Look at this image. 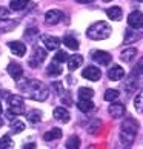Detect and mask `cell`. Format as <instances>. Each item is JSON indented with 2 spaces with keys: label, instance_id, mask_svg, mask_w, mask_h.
Instances as JSON below:
<instances>
[{
  "label": "cell",
  "instance_id": "cell-27",
  "mask_svg": "<svg viewBox=\"0 0 143 149\" xmlns=\"http://www.w3.org/2000/svg\"><path fill=\"white\" fill-rule=\"evenodd\" d=\"M119 98V91L117 89H108L105 92V100L106 102H114Z\"/></svg>",
  "mask_w": 143,
  "mask_h": 149
},
{
  "label": "cell",
  "instance_id": "cell-15",
  "mask_svg": "<svg viewBox=\"0 0 143 149\" xmlns=\"http://www.w3.org/2000/svg\"><path fill=\"white\" fill-rule=\"evenodd\" d=\"M52 115H54V118L62 121V123H68L69 121V112L65 108H56L54 112H52Z\"/></svg>",
  "mask_w": 143,
  "mask_h": 149
},
{
  "label": "cell",
  "instance_id": "cell-37",
  "mask_svg": "<svg viewBox=\"0 0 143 149\" xmlns=\"http://www.w3.org/2000/svg\"><path fill=\"white\" fill-rule=\"evenodd\" d=\"M77 3H91L92 0H75Z\"/></svg>",
  "mask_w": 143,
  "mask_h": 149
},
{
  "label": "cell",
  "instance_id": "cell-18",
  "mask_svg": "<svg viewBox=\"0 0 143 149\" xmlns=\"http://www.w3.org/2000/svg\"><path fill=\"white\" fill-rule=\"evenodd\" d=\"M135 56H137V49L135 48H126L125 51H122V54H120V58H122L123 62L129 63Z\"/></svg>",
  "mask_w": 143,
  "mask_h": 149
},
{
  "label": "cell",
  "instance_id": "cell-14",
  "mask_svg": "<svg viewBox=\"0 0 143 149\" xmlns=\"http://www.w3.org/2000/svg\"><path fill=\"white\" fill-rule=\"evenodd\" d=\"M125 106L122 103H112L111 106H109V115L114 118H122L123 115H125Z\"/></svg>",
  "mask_w": 143,
  "mask_h": 149
},
{
  "label": "cell",
  "instance_id": "cell-36",
  "mask_svg": "<svg viewBox=\"0 0 143 149\" xmlns=\"http://www.w3.org/2000/svg\"><path fill=\"white\" fill-rule=\"evenodd\" d=\"M0 15H2V17H6V15H8V9L3 8V6H0Z\"/></svg>",
  "mask_w": 143,
  "mask_h": 149
},
{
  "label": "cell",
  "instance_id": "cell-25",
  "mask_svg": "<svg viewBox=\"0 0 143 149\" xmlns=\"http://www.w3.org/2000/svg\"><path fill=\"white\" fill-rule=\"evenodd\" d=\"M17 22L15 20H0V31H9L14 29Z\"/></svg>",
  "mask_w": 143,
  "mask_h": 149
},
{
  "label": "cell",
  "instance_id": "cell-22",
  "mask_svg": "<svg viewBox=\"0 0 143 149\" xmlns=\"http://www.w3.org/2000/svg\"><path fill=\"white\" fill-rule=\"evenodd\" d=\"M62 137V129H59V128H54L51 129L49 132H46L45 135H43V139H45L46 141H51V140H57Z\"/></svg>",
  "mask_w": 143,
  "mask_h": 149
},
{
  "label": "cell",
  "instance_id": "cell-39",
  "mask_svg": "<svg viewBox=\"0 0 143 149\" xmlns=\"http://www.w3.org/2000/svg\"><path fill=\"white\" fill-rule=\"evenodd\" d=\"M2 125H3V121H2V120H0V126H2Z\"/></svg>",
  "mask_w": 143,
  "mask_h": 149
},
{
  "label": "cell",
  "instance_id": "cell-24",
  "mask_svg": "<svg viewBox=\"0 0 143 149\" xmlns=\"http://www.w3.org/2000/svg\"><path fill=\"white\" fill-rule=\"evenodd\" d=\"M23 129H25V123H23L22 120H15V118L11 120V131H13L14 134L23 132Z\"/></svg>",
  "mask_w": 143,
  "mask_h": 149
},
{
  "label": "cell",
  "instance_id": "cell-2",
  "mask_svg": "<svg viewBox=\"0 0 143 149\" xmlns=\"http://www.w3.org/2000/svg\"><path fill=\"white\" fill-rule=\"evenodd\" d=\"M139 131V125L134 118H126L120 128V140L125 146H131Z\"/></svg>",
  "mask_w": 143,
  "mask_h": 149
},
{
  "label": "cell",
  "instance_id": "cell-19",
  "mask_svg": "<svg viewBox=\"0 0 143 149\" xmlns=\"http://www.w3.org/2000/svg\"><path fill=\"white\" fill-rule=\"evenodd\" d=\"M106 15L111 20H120L122 19V15H123V13H122V8H119V6H112V8H109V9H106Z\"/></svg>",
  "mask_w": 143,
  "mask_h": 149
},
{
  "label": "cell",
  "instance_id": "cell-21",
  "mask_svg": "<svg viewBox=\"0 0 143 149\" xmlns=\"http://www.w3.org/2000/svg\"><path fill=\"white\" fill-rule=\"evenodd\" d=\"M60 74H62V66H60V63H57V62H54V60H52V63L48 65V75L57 77Z\"/></svg>",
  "mask_w": 143,
  "mask_h": 149
},
{
  "label": "cell",
  "instance_id": "cell-3",
  "mask_svg": "<svg viewBox=\"0 0 143 149\" xmlns=\"http://www.w3.org/2000/svg\"><path fill=\"white\" fill-rule=\"evenodd\" d=\"M111 26H109L106 22H96L92 23L86 31V36L91 38V40H105L111 36Z\"/></svg>",
  "mask_w": 143,
  "mask_h": 149
},
{
  "label": "cell",
  "instance_id": "cell-41",
  "mask_svg": "<svg viewBox=\"0 0 143 149\" xmlns=\"http://www.w3.org/2000/svg\"><path fill=\"white\" fill-rule=\"evenodd\" d=\"M137 2H143V0H137Z\"/></svg>",
  "mask_w": 143,
  "mask_h": 149
},
{
  "label": "cell",
  "instance_id": "cell-30",
  "mask_svg": "<svg viewBox=\"0 0 143 149\" xmlns=\"http://www.w3.org/2000/svg\"><path fill=\"white\" fill-rule=\"evenodd\" d=\"M54 62H57V63H65V62H68V54L65 52V51H59L56 56H54Z\"/></svg>",
  "mask_w": 143,
  "mask_h": 149
},
{
  "label": "cell",
  "instance_id": "cell-8",
  "mask_svg": "<svg viewBox=\"0 0 143 149\" xmlns=\"http://www.w3.org/2000/svg\"><path fill=\"white\" fill-rule=\"evenodd\" d=\"M62 19H63V13L59 11V9H51V11H48V13L45 14V20H46L48 25H56Z\"/></svg>",
  "mask_w": 143,
  "mask_h": 149
},
{
  "label": "cell",
  "instance_id": "cell-11",
  "mask_svg": "<svg viewBox=\"0 0 143 149\" xmlns=\"http://www.w3.org/2000/svg\"><path fill=\"white\" fill-rule=\"evenodd\" d=\"M42 42L48 51H54V49H57L60 46V40L52 36H42Z\"/></svg>",
  "mask_w": 143,
  "mask_h": 149
},
{
  "label": "cell",
  "instance_id": "cell-6",
  "mask_svg": "<svg viewBox=\"0 0 143 149\" xmlns=\"http://www.w3.org/2000/svg\"><path fill=\"white\" fill-rule=\"evenodd\" d=\"M91 57H92L94 62H97L98 65H102V66L109 65V63H111V58H112L111 54L106 52V51H92Z\"/></svg>",
  "mask_w": 143,
  "mask_h": 149
},
{
  "label": "cell",
  "instance_id": "cell-40",
  "mask_svg": "<svg viewBox=\"0 0 143 149\" xmlns=\"http://www.w3.org/2000/svg\"><path fill=\"white\" fill-rule=\"evenodd\" d=\"M103 2H111V0H103Z\"/></svg>",
  "mask_w": 143,
  "mask_h": 149
},
{
  "label": "cell",
  "instance_id": "cell-4",
  "mask_svg": "<svg viewBox=\"0 0 143 149\" xmlns=\"http://www.w3.org/2000/svg\"><path fill=\"white\" fill-rule=\"evenodd\" d=\"M8 104H9L8 111L11 114H14V115H20L25 111V102L20 95H11L8 98Z\"/></svg>",
  "mask_w": 143,
  "mask_h": 149
},
{
  "label": "cell",
  "instance_id": "cell-17",
  "mask_svg": "<svg viewBox=\"0 0 143 149\" xmlns=\"http://www.w3.org/2000/svg\"><path fill=\"white\" fill-rule=\"evenodd\" d=\"M82 63H83V57L82 56H73V57H68V68L69 71H75L79 66H82Z\"/></svg>",
  "mask_w": 143,
  "mask_h": 149
},
{
  "label": "cell",
  "instance_id": "cell-12",
  "mask_svg": "<svg viewBox=\"0 0 143 149\" xmlns=\"http://www.w3.org/2000/svg\"><path fill=\"white\" fill-rule=\"evenodd\" d=\"M8 72H9V75L13 77L15 81H19L20 77L23 75V69H22V66H20L19 63H14V62H13V63L8 65Z\"/></svg>",
  "mask_w": 143,
  "mask_h": 149
},
{
  "label": "cell",
  "instance_id": "cell-29",
  "mask_svg": "<svg viewBox=\"0 0 143 149\" xmlns=\"http://www.w3.org/2000/svg\"><path fill=\"white\" fill-rule=\"evenodd\" d=\"M134 106L137 109V112H143V92H140L139 95L134 98Z\"/></svg>",
  "mask_w": 143,
  "mask_h": 149
},
{
  "label": "cell",
  "instance_id": "cell-31",
  "mask_svg": "<svg viewBox=\"0 0 143 149\" xmlns=\"http://www.w3.org/2000/svg\"><path fill=\"white\" fill-rule=\"evenodd\" d=\"M80 146V140H79V137H69L68 139V141H66V148L68 149H71V148H74V149H77Z\"/></svg>",
  "mask_w": 143,
  "mask_h": 149
},
{
  "label": "cell",
  "instance_id": "cell-35",
  "mask_svg": "<svg viewBox=\"0 0 143 149\" xmlns=\"http://www.w3.org/2000/svg\"><path fill=\"white\" fill-rule=\"evenodd\" d=\"M52 86H54V89L57 91V94H63V88H62V85H60L59 81H54Z\"/></svg>",
  "mask_w": 143,
  "mask_h": 149
},
{
  "label": "cell",
  "instance_id": "cell-23",
  "mask_svg": "<svg viewBox=\"0 0 143 149\" xmlns=\"http://www.w3.org/2000/svg\"><path fill=\"white\" fill-rule=\"evenodd\" d=\"M63 43H65V46H68L69 49H73V51L79 49V42H77V38H74L73 36H65Z\"/></svg>",
  "mask_w": 143,
  "mask_h": 149
},
{
  "label": "cell",
  "instance_id": "cell-9",
  "mask_svg": "<svg viewBox=\"0 0 143 149\" xmlns=\"http://www.w3.org/2000/svg\"><path fill=\"white\" fill-rule=\"evenodd\" d=\"M82 75H83L85 79L91 80V81H97L102 77V72L98 68H96V66H88V68H85L83 72H82Z\"/></svg>",
  "mask_w": 143,
  "mask_h": 149
},
{
  "label": "cell",
  "instance_id": "cell-13",
  "mask_svg": "<svg viewBox=\"0 0 143 149\" xmlns=\"http://www.w3.org/2000/svg\"><path fill=\"white\" fill-rule=\"evenodd\" d=\"M108 77H109V80H114V81L122 80L125 77V69L122 68V66L115 65V66H112V68L108 71Z\"/></svg>",
  "mask_w": 143,
  "mask_h": 149
},
{
  "label": "cell",
  "instance_id": "cell-7",
  "mask_svg": "<svg viewBox=\"0 0 143 149\" xmlns=\"http://www.w3.org/2000/svg\"><path fill=\"white\" fill-rule=\"evenodd\" d=\"M128 23L131 28L134 29H140L143 28V14L140 11H134V13H131L128 15Z\"/></svg>",
  "mask_w": 143,
  "mask_h": 149
},
{
  "label": "cell",
  "instance_id": "cell-26",
  "mask_svg": "<svg viewBox=\"0 0 143 149\" xmlns=\"http://www.w3.org/2000/svg\"><path fill=\"white\" fill-rule=\"evenodd\" d=\"M94 95V91L91 88H80L79 89V97L80 98H92Z\"/></svg>",
  "mask_w": 143,
  "mask_h": 149
},
{
  "label": "cell",
  "instance_id": "cell-16",
  "mask_svg": "<svg viewBox=\"0 0 143 149\" xmlns=\"http://www.w3.org/2000/svg\"><path fill=\"white\" fill-rule=\"evenodd\" d=\"M77 108L82 112H91L94 109V103L91 102V98H80V102L77 103Z\"/></svg>",
  "mask_w": 143,
  "mask_h": 149
},
{
  "label": "cell",
  "instance_id": "cell-33",
  "mask_svg": "<svg viewBox=\"0 0 143 149\" xmlns=\"http://www.w3.org/2000/svg\"><path fill=\"white\" fill-rule=\"evenodd\" d=\"M139 38V34H135V32H133L131 29L126 31V36H125V43H131L133 40H137Z\"/></svg>",
  "mask_w": 143,
  "mask_h": 149
},
{
  "label": "cell",
  "instance_id": "cell-1",
  "mask_svg": "<svg viewBox=\"0 0 143 149\" xmlns=\"http://www.w3.org/2000/svg\"><path fill=\"white\" fill-rule=\"evenodd\" d=\"M19 89L28 94L29 98L36 102H45L48 98V88L38 80H26L23 83H19Z\"/></svg>",
  "mask_w": 143,
  "mask_h": 149
},
{
  "label": "cell",
  "instance_id": "cell-5",
  "mask_svg": "<svg viewBox=\"0 0 143 149\" xmlns=\"http://www.w3.org/2000/svg\"><path fill=\"white\" fill-rule=\"evenodd\" d=\"M46 58V51L42 48H36L34 49V54H32V57L29 60V66H32V68H37V66H40L43 62H45Z\"/></svg>",
  "mask_w": 143,
  "mask_h": 149
},
{
  "label": "cell",
  "instance_id": "cell-32",
  "mask_svg": "<svg viewBox=\"0 0 143 149\" xmlns=\"http://www.w3.org/2000/svg\"><path fill=\"white\" fill-rule=\"evenodd\" d=\"M13 148V141H11V139L8 135H5L0 139V149H9Z\"/></svg>",
  "mask_w": 143,
  "mask_h": 149
},
{
  "label": "cell",
  "instance_id": "cell-34",
  "mask_svg": "<svg viewBox=\"0 0 143 149\" xmlns=\"http://www.w3.org/2000/svg\"><path fill=\"white\" fill-rule=\"evenodd\" d=\"M34 34H37V29H26V34H25L26 40H28V42H31V43H34V42H36Z\"/></svg>",
  "mask_w": 143,
  "mask_h": 149
},
{
  "label": "cell",
  "instance_id": "cell-10",
  "mask_svg": "<svg viewBox=\"0 0 143 149\" xmlns=\"http://www.w3.org/2000/svg\"><path fill=\"white\" fill-rule=\"evenodd\" d=\"M8 46H9V51L14 54V56H19V57H23L25 54H26V46H25V43H22V42H9L8 43Z\"/></svg>",
  "mask_w": 143,
  "mask_h": 149
},
{
  "label": "cell",
  "instance_id": "cell-20",
  "mask_svg": "<svg viewBox=\"0 0 143 149\" xmlns=\"http://www.w3.org/2000/svg\"><path fill=\"white\" fill-rule=\"evenodd\" d=\"M29 5V0H11L9 8L13 11H22Z\"/></svg>",
  "mask_w": 143,
  "mask_h": 149
},
{
  "label": "cell",
  "instance_id": "cell-38",
  "mask_svg": "<svg viewBox=\"0 0 143 149\" xmlns=\"http://www.w3.org/2000/svg\"><path fill=\"white\" fill-rule=\"evenodd\" d=\"M2 112H3V109H2V104H0V115H2Z\"/></svg>",
  "mask_w": 143,
  "mask_h": 149
},
{
  "label": "cell",
  "instance_id": "cell-28",
  "mask_svg": "<svg viewBox=\"0 0 143 149\" xmlns=\"http://www.w3.org/2000/svg\"><path fill=\"white\" fill-rule=\"evenodd\" d=\"M28 120L31 123H38L42 120V112L40 111H31L28 112Z\"/></svg>",
  "mask_w": 143,
  "mask_h": 149
}]
</instances>
